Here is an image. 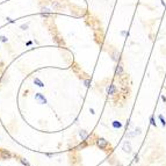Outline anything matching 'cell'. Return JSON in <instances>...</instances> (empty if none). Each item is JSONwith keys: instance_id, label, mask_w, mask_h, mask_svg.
Instances as JSON below:
<instances>
[{"instance_id": "1", "label": "cell", "mask_w": 166, "mask_h": 166, "mask_svg": "<svg viewBox=\"0 0 166 166\" xmlns=\"http://www.w3.org/2000/svg\"><path fill=\"white\" fill-rule=\"evenodd\" d=\"M96 146L100 149V150H106V149L109 146V143H108V140L104 138V137H99L98 140H96Z\"/></svg>"}, {"instance_id": "2", "label": "cell", "mask_w": 166, "mask_h": 166, "mask_svg": "<svg viewBox=\"0 0 166 166\" xmlns=\"http://www.w3.org/2000/svg\"><path fill=\"white\" fill-rule=\"evenodd\" d=\"M12 157H13V155L9 152L8 150L0 149V159L1 160H7V159H10Z\"/></svg>"}, {"instance_id": "3", "label": "cell", "mask_w": 166, "mask_h": 166, "mask_svg": "<svg viewBox=\"0 0 166 166\" xmlns=\"http://www.w3.org/2000/svg\"><path fill=\"white\" fill-rule=\"evenodd\" d=\"M107 94L109 96H115L117 94V87L115 84H110L107 86Z\"/></svg>"}, {"instance_id": "4", "label": "cell", "mask_w": 166, "mask_h": 166, "mask_svg": "<svg viewBox=\"0 0 166 166\" xmlns=\"http://www.w3.org/2000/svg\"><path fill=\"white\" fill-rule=\"evenodd\" d=\"M123 74H124V67H123V65L120 63L117 66H116V69H115V76L117 77V78H121Z\"/></svg>"}, {"instance_id": "5", "label": "cell", "mask_w": 166, "mask_h": 166, "mask_svg": "<svg viewBox=\"0 0 166 166\" xmlns=\"http://www.w3.org/2000/svg\"><path fill=\"white\" fill-rule=\"evenodd\" d=\"M122 150L124 152H127V153H130L131 151H132V148H131V143L130 140H124L122 144Z\"/></svg>"}, {"instance_id": "6", "label": "cell", "mask_w": 166, "mask_h": 166, "mask_svg": "<svg viewBox=\"0 0 166 166\" xmlns=\"http://www.w3.org/2000/svg\"><path fill=\"white\" fill-rule=\"evenodd\" d=\"M35 100H37L38 104H41V105H45V104H47V99H45L43 96V94H41V93H36Z\"/></svg>"}, {"instance_id": "7", "label": "cell", "mask_w": 166, "mask_h": 166, "mask_svg": "<svg viewBox=\"0 0 166 166\" xmlns=\"http://www.w3.org/2000/svg\"><path fill=\"white\" fill-rule=\"evenodd\" d=\"M79 136L81 137V140H87V137L89 136V134H88L86 130H84V129H83V130L79 131Z\"/></svg>"}, {"instance_id": "8", "label": "cell", "mask_w": 166, "mask_h": 166, "mask_svg": "<svg viewBox=\"0 0 166 166\" xmlns=\"http://www.w3.org/2000/svg\"><path fill=\"white\" fill-rule=\"evenodd\" d=\"M112 127L114 129H120V128H122V123L120 121H113L112 122Z\"/></svg>"}, {"instance_id": "9", "label": "cell", "mask_w": 166, "mask_h": 166, "mask_svg": "<svg viewBox=\"0 0 166 166\" xmlns=\"http://www.w3.org/2000/svg\"><path fill=\"white\" fill-rule=\"evenodd\" d=\"M34 84L37 85V86H40V87H44V83L40 78H35V79H34Z\"/></svg>"}, {"instance_id": "10", "label": "cell", "mask_w": 166, "mask_h": 166, "mask_svg": "<svg viewBox=\"0 0 166 166\" xmlns=\"http://www.w3.org/2000/svg\"><path fill=\"white\" fill-rule=\"evenodd\" d=\"M112 58H113V61H115V62H117L119 59H120V52L119 51H114L113 53H112Z\"/></svg>"}, {"instance_id": "11", "label": "cell", "mask_w": 166, "mask_h": 166, "mask_svg": "<svg viewBox=\"0 0 166 166\" xmlns=\"http://www.w3.org/2000/svg\"><path fill=\"white\" fill-rule=\"evenodd\" d=\"M158 119H159V121H160V123H161V125L165 128L166 127V121H165V119H164V116H163L161 114H159V115H158Z\"/></svg>"}, {"instance_id": "12", "label": "cell", "mask_w": 166, "mask_h": 166, "mask_svg": "<svg viewBox=\"0 0 166 166\" xmlns=\"http://www.w3.org/2000/svg\"><path fill=\"white\" fill-rule=\"evenodd\" d=\"M19 160H20V163H21L23 166H30V165H29V161L27 160L26 158H20Z\"/></svg>"}, {"instance_id": "13", "label": "cell", "mask_w": 166, "mask_h": 166, "mask_svg": "<svg viewBox=\"0 0 166 166\" xmlns=\"http://www.w3.org/2000/svg\"><path fill=\"white\" fill-rule=\"evenodd\" d=\"M150 123H151V125L157 127V123H156V121H155V116H153V115H151V117H150Z\"/></svg>"}, {"instance_id": "14", "label": "cell", "mask_w": 166, "mask_h": 166, "mask_svg": "<svg viewBox=\"0 0 166 166\" xmlns=\"http://www.w3.org/2000/svg\"><path fill=\"white\" fill-rule=\"evenodd\" d=\"M0 41H1L2 43H6V42H8V38H7L6 36L1 35V36H0Z\"/></svg>"}, {"instance_id": "15", "label": "cell", "mask_w": 166, "mask_h": 166, "mask_svg": "<svg viewBox=\"0 0 166 166\" xmlns=\"http://www.w3.org/2000/svg\"><path fill=\"white\" fill-rule=\"evenodd\" d=\"M84 84H85L86 87H89V86H91V79H85V80H84Z\"/></svg>"}, {"instance_id": "16", "label": "cell", "mask_w": 166, "mask_h": 166, "mask_svg": "<svg viewBox=\"0 0 166 166\" xmlns=\"http://www.w3.org/2000/svg\"><path fill=\"white\" fill-rule=\"evenodd\" d=\"M20 28H21L22 30H26V29H28V23H26V25H21Z\"/></svg>"}, {"instance_id": "17", "label": "cell", "mask_w": 166, "mask_h": 166, "mask_svg": "<svg viewBox=\"0 0 166 166\" xmlns=\"http://www.w3.org/2000/svg\"><path fill=\"white\" fill-rule=\"evenodd\" d=\"M140 130H142V129H140V127H138V128H136V129H135V134H136V135H140Z\"/></svg>"}, {"instance_id": "18", "label": "cell", "mask_w": 166, "mask_h": 166, "mask_svg": "<svg viewBox=\"0 0 166 166\" xmlns=\"http://www.w3.org/2000/svg\"><path fill=\"white\" fill-rule=\"evenodd\" d=\"M134 161H135V163H138V161H140V158H138V155H135V158H134Z\"/></svg>"}, {"instance_id": "19", "label": "cell", "mask_w": 166, "mask_h": 166, "mask_svg": "<svg viewBox=\"0 0 166 166\" xmlns=\"http://www.w3.org/2000/svg\"><path fill=\"white\" fill-rule=\"evenodd\" d=\"M6 20H7V22H9V23H14L15 22L13 19H10V18H6Z\"/></svg>"}, {"instance_id": "20", "label": "cell", "mask_w": 166, "mask_h": 166, "mask_svg": "<svg viewBox=\"0 0 166 166\" xmlns=\"http://www.w3.org/2000/svg\"><path fill=\"white\" fill-rule=\"evenodd\" d=\"M121 35H122V36L129 35V33H127V31H125V30H122V31H121Z\"/></svg>"}, {"instance_id": "21", "label": "cell", "mask_w": 166, "mask_h": 166, "mask_svg": "<svg viewBox=\"0 0 166 166\" xmlns=\"http://www.w3.org/2000/svg\"><path fill=\"white\" fill-rule=\"evenodd\" d=\"M45 156H47V157H49V158H52L53 157V153H45Z\"/></svg>"}, {"instance_id": "22", "label": "cell", "mask_w": 166, "mask_h": 166, "mask_svg": "<svg viewBox=\"0 0 166 166\" xmlns=\"http://www.w3.org/2000/svg\"><path fill=\"white\" fill-rule=\"evenodd\" d=\"M89 112H91V114H95V110L93 108H89Z\"/></svg>"}, {"instance_id": "23", "label": "cell", "mask_w": 166, "mask_h": 166, "mask_svg": "<svg viewBox=\"0 0 166 166\" xmlns=\"http://www.w3.org/2000/svg\"><path fill=\"white\" fill-rule=\"evenodd\" d=\"M161 100H163V101L166 104V96L165 95H161Z\"/></svg>"}, {"instance_id": "24", "label": "cell", "mask_w": 166, "mask_h": 166, "mask_svg": "<svg viewBox=\"0 0 166 166\" xmlns=\"http://www.w3.org/2000/svg\"><path fill=\"white\" fill-rule=\"evenodd\" d=\"M160 1H161V5H163V6H166V4H165V1H164V0H160Z\"/></svg>"}, {"instance_id": "25", "label": "cell", "mask_w": 166, "mask_h": 166, "mask_svg": "<svg viewBox=\"0 0 166 166\" xmlns=\"http://www.w3.org/2000/svg\"><path fill=\"white\" fill-rule=\"evenodd\" d=\"M0 66H1V62H0Z\"/></svg>"}]
</instances>
